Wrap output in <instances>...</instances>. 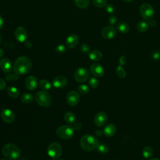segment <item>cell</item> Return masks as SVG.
<instances>
[{"mask_svg": "<svg viewBox=\"0 0 160 160\" xmlns=\"http://www.w3.org/2000/svg\"><path fill=\"white\" fill-rule=\"evenodd\" d=\"M13 71L18 74H25L32 68L31 61L26 56L18 58L13 64Z\"/></svg>", "mask_w": 160, "mask_h": 160, "instance_id": "1", "label": "cell"}, {"mask_svg": "<svg viewBox=\"0 0 160 160\" xmlns=\"http://www.w3.org/2000/svg\"><path fill=\"white\" fill-rule=\"evenodd\" d=\"M98 141L96 138L91 134L83 136L80 141L81 148L86 151H91L96 149L98 145Z\"/></svg>", "mask_w": 160, "mask_h": 160, "instance_id": "2", "label": "cell"}, {"mask_svg": "<svg viewBox=\"0 0 160 160\" xmlns=\"http://www.w3.org/2000/svg\"><path fill=\"white\" fill-rule=\"evenodd\" d=\"M2 153L7 159L15 160L19 157L21 151L16 144L8 143L2 147Z\"/></svg>", "mask_w": 160, "mask_h": 160, "instance_id": "3", "label": "cell"}, {"mask_svg": "<svg viewBox=\"0 0 160 160\" xmlns=\"http://www.w3.org/2000/svg\"><path fill=\"white\" fill-rule=\"evenodd\" d=\"M35 100L39 105L45 108L49 106L52 102L51 96L44 91L38 92L35 95Z\"/></svg>", "mask_w": 160, "mask_h": 160, "instance_id": "4", "label": "cell"}, {"mask_svg": "<svg viewBox=\"0 0 160 160\" xmlns=\"http://www.w3.org/2000/svg\"><path fill=\"white\" fill-rule=\"evenodd\" d=\"M74 128L70 125H63L56 129L57 136L63 139H69L74 135Z\"/></svg>", "mask_w": 160, "mask_h": 160, "instance_id": "5", "label": "cell"}, {"mask_svg": "<svg viewBox=\"0 0 160 160\" xmlns=\"http://www.w3.org/2000/svg\"><path fill=\"white\" fill-rule=\"evenodd\" d=\"M139 12L144 20L149 21L152 19L154 15V9L149 4L144 3L139 8Z\"/></svg>", "mask_w": 160, "mask_h": 160, "instance_id": "6", "label": "cell"}, {"mask_svg": "<svg viewBox=\"0 0 160 160\" xmlns=\"http://www.w3.org/2000/svg\"><path fill=\"white\" fill-rule=\"evenodd\" d=\"M47 152L48 155L52 159H58L61 156L62 148L58 142H53L49 145Z\"/></svg>", "mask_w": 160, "mask_h": 160, "instance_id": "7", "label": "cell"}, {"mask_svg": "<svg viewBox=\"0 0 160 160\" xmlns=\"http://www.w3.org/2000/svg\"><path fill=\"white\" fill-rule=\"evenodd\" d=\"M90 76L89 70L84 67H81L77 69L74 74V79L79 82H82L87 81Z\"/></svg>", "mask_w": 160, "mask_h": 160, "instance_id": "8", "label": "cell"}, {"mask_svg": "<svg viewBox=\"0 0 160 160\" xmlns=\"http://www.w3.org/2000/svg\"><path fill=\"white\" fill-rule=\"evenodd\" d=\"M14 36L18 41L23 42H25L28 38V32L24 28L19 26L15 29Z\"/></svg>", "mask_w": 160, "mask_h": 160, "instance_id": "9", "label": "cell"}, {"mask_svg": "<svg viewBox=\"0 0 160 160\" xmlns=\"http://www.w3.org/2000/svg\"><path fill=\"white\" fill-rule=\"evenodd\" d=\"M116 34V31L115 28L111 26H107L104 27L101 30L102 36L106 39H111L113 38Z\"/></svg>", "mask_w": 160, "mask_h": 160, "instance_id": "10", "label": "cell"}, {"mask_svg": "<svg viewBox=\"0 0 160 160\" xmlns=\"http://www.w3.org/2000/svg\"><path fill=\"white\" fill-rule=\"evenodd\" d=\"M108 121V116L104 112H98L94 118V122L98 127L104 126Z\"/></svg>", "mask_w": 160, "mask_h": 160, "instance_id": "11", "label": "cell"}, {"mask_svg": "<svg viewBox=\"0 0 160 160\" xmlns=\"http://www.w3.org/2000/svg\"><path fill=\"white\" fill-rule=\"evenodd\" d=\"M66 101L69 105L76 106L79 101V94L76 91H69L66 96Z\"/></svg>", "mask_w": 160, "mask_h": 160, "instance_id": "12", "label": "cell"}, {"mask_svg": "<svg viewBox=\"0 0 160 160\" xmlns=\"http://www.w3.org/2000/svg\"><path fill=\"white\" fill-rule=\"evenodd\" d=\"M2 119L7 123H12L15 119V115L13 112L9 109H4L1 113Z\"/></svg>", "mask_w": 160, "mask_h": 160, "instance_id": "13", "label": "cell"}, {"mask_svg": "<svg viewBox=\"0 0 160 160\" xmlns=\"http://www.w3.org/2000/svg\"><path fill=\"white\" fill-rule=\"evenodd\" d=\"M90 72L94 75L95 77H101L104 74V69L103 67L98 64V63H94L91 64L90 67Z\"/></svg>", "mask_w": 160, "mask_h": 160, "instance_id": "14", "label": "cell"}, {"mask_svg": "<svg viewBox=\"0 0 160 160\" xmlns=\"http://www.w3.org/2000/svg\"><path fill=\"white\" fill-rule=\"evenodd\" d=\"M38 84L37 78L34 76H28L25 81V86L29 90H34L36 89Z\"/></svg>", "mask_w": 160, "mask_h": 160, "instance_id": "15", "label": "cell"}, {"mask_svg": "<svg viewBox=\"0 0 160 160\" xmlns=\"http://www.w3.org/2000/svg\"><path fill=\"white\" fill-rule=\"evenodd\" d=\"M79 42V37L76 34H71L68 36L66 41V45L68 48H75Z\"/></svg>", "mask_w": 160, "mask_h": 160, "instance_id": "16", "label": "cell"}, {"mask_svg": "<svg viewBox=\"0 0 160 160\" xmlns=\"http://www.w3.org/2000/svg\"><path fill=\"white\" fill-rule=\"evenodd\" d=\"M68 82V80L66 77L63 76H59L56 78L52 81V85L56 88H64Z\"/></svg>", "mask_w": 160, "mask_h": 160, "instance_id": "17", "label": "cell"}, {"mask_svg": "<svg viewBox=\"0 0 160 160\" xmlns=\"http://www.w3.org/2000/svg\"><path fill=\"white\" fill-rule=\"evenodd\" d=\"M0 68L4 72L9 73L12 69L11 62L8 58H2L0 61Z\"/></svg>", "mask_w": 160, "mask_h": 160, "instance_id": "18", "label": "cell"}, {"mask_svg": "<svg viewBox=\"0 0 160 160\" xmlns=\"http://www.w3.org/2000/svg\"><path fill=\"white\" fill-rule=\"evenodd\" d=\"M103 134L106 137H112L114 136L116 132V128L112 124H109L103 129Z\"/></svg>", "mask_w": 160, "mask_h": 160, "instance_id": "19", "label": "cell"}, {"mask_svg": "<svg viewBox=\"0 0 160 160\" xmlns=\"http://www.w3.org/2000/svg\"><path fill=\"white\" fill-rule=\"evenodd\" d=\"M102 54L98 50H92L89 52V58L92 61H99L101 59Z\"/></svg>", "mask_w": 160, "mask_h": 160, "instance_id": "20", "label": "cell"}, {"mask_svg": "<svg viewBox=\"0 0 160 160\" xmlns=\"http://www.w3.org/2000/svg\"><path fill=\"white\" fill-rule=\"evenodd\" d=\"M64 119L66 122H67L69 124H74L76 121V116L75 114L72 112H67L65 113L64 116Z\"/></svg>", "mask_w": 160, "mask_h": 160, "instance_id": "21", "label": "cell"}, {"mask_svg": "<svg viewBox=\"0 0 160 160\" xmlns=\"http://www.w3.org/2000/svg\"><path fill=\"white\" fill-rule=\"evenodd\" d=\"M117 29L121 33H127L129 31V25L125 22H120L117 24Z\"/></svg>", "mask_w": 160, "mask_h": 160, "instance_id": "22", "label": "cell"}, {"mask_svg": "<svg viewBox=\"0 0 160 160\" xmlns=\"http://www.w3.org/2000/svg\"><path fill=\"white\" fill-rule=\"evenodd\" d=\"M7 92L12 98H16L19 96V90L14 86H9L7 88Z\"/></svg>", "mask_w": 160, "mask_h": 160, "instance_id": "23", "label": "cell"}, {"mask_svg": "<svg viewBox=\"0 0 160 160\" xmlns=\"http://www.w3.org/2000/svg\"><path fill=\"white\" fill-rule=\"evenodd\" d=\"M149 24L144 21H139L136 25V29L139 32H143L148 29Z\"/></svg>", "mask_w": 160, "mask_h": 160, "instance_id": "24", "label": "cell"}, {"mask_svg": "<svg viewBox=\"0 0 160 160\" xmlns=\"http://www.w3.org/2000/svg\"><path fill=\"white\" fill-rule=\"evenodd\" d=\"M32 100H33V96L32 94L29 92H24L21 96V101H22V102L25 104L30 103L32 101Z\"/></svg>", "mask_w": 160, "mask_h": 160, "instance_id": "25", "label": "cell"}, {"mask_svg": "<svg viewBox=\"0 0 160 160\" xmlns=\"http://www.w3.org/2000/svg\"><path fill=\"white\" fill-rule=\"evenodd\" d=\"M75 4L79 8H87L90 2V0H74Z\"/></svg>", "mask_w": 160, "mask_h": 160, "instance_id": "26", "label": "cell"}, {"mask_svg": "<svg viewBox=\"0 0 160 160\" xmlns=\"http://www.w3.org/2000/svg\"><path fill=\"white\" fill-rule=\"evenodd\" d=\"M153 154V149L150 146H146L142 149V156L145 158H149L152 156Z\"/></svg>", "mask_w": 160, "mask_h": 160, "instance_id": "27", "label": "cell"}, {"mask_svg": "<svg viewBox=\"0 0 160 160\" xmlns=\"http://www.w3.org/2000/svg\"><path fill=\"white\" fill-rule=\"evenodd\" d=\"M39 86L41 89L44 90H49L51 88V84L46 79L41 80L39 82Z\"/></svg>", "mask_w": 160, "mask_h": 160, "instance_id": "28", "label": "cell"}, {"mask_svg": "<svg viewBox=\"0 0 160 160\" xmlns=\"http://www.w3.org/2000/svg\"><path fill=\"white\" fill-rule=\"evenodd\" d=\"M96 148L98 151L101 154H106L109 151L108 146L105 144H98Z\"/></svg>", "mask_w": 160, "mask_h": 160, "instance_id": "29", "label": "cell"}, {"mask_svg": "<svg viewBox=\"0 0 160 160\" xmlns=\"http://www.w3.org/2000/svg\"><path fill=\"white\" fill-rule=\"evenodd\" d=\"M116 74L118 75V76L119 78H124L126 76V71H124V69L121 66V65H119V66L117 67V68L116 69Z\"/></svg>", "mask_w": 160, "mask_h": 160, "instance_id": "30", "label": "cell"}, {"mask_svg": "<svg viewBox=\"0 0 160 160\" xmlns=\"http://www.w3.org/2000/svg\"><path fill=\"white\" fill-rule=\"evenodd\" d=\"M78 91L82 94H86L89 92V89L86 84H81L78 87Z\"/></svg>", "mask_w": 160, "mask_h": 160, "instance_id": "31", "label": "cell"}, {"mask_svg": "<svg viewBox=\"0 0 160 160\" xmlns=\"http://www.w3.org/2000/svg\"><path fill=\"white\" fill-rule=\"evenodd\" d=\"M93 4L98 8L105 7L107 5V0H93Z\"/></svg>", "mask_w": 160, "mask_h": 160, "instance_id": "32", "label": "cell"}, {"mask_svg": "<svg viewBox=\"0 0 160 160\" xmlns=\"http://www.w3.org/2000/svg\"><path fill=\"white\" fill-rule=\"evenodd\" d=\"M89 85L92 88H96L99 85V81L95 77H92L89 81Z\"/></svg>", "mask_w": 160, "mask_h": 160, "instance_id": "33", "label": "cell"}, {"mask_svg": "<svg viewBox=\"0 0 160 160\" xmlns=\"http://www.w3.org/2000/svg\"><path fill=\"white\" fill-rule=\"evenodd\" d=\"M6 79L8 81H16L19 79V74H18L16 72L14 73H9L6 76Z\"/></svg>", "mask_w": 160, "mask_h": 160, "instance_id": "34", "label": "cell"}, {"mask_svg": "<svg viewBox=\"0 0 160 160\" xmlns=\"http://www.w3.org/2000/svg\"><path fill=\"white\" fill-rule=\"evenodd\" d=\"M66 51V46L64 44H60L56 47V52L58 54H62Z\"/></svg>", "mask_w": 160, "mask_h": 160, "instance_id": "35", "label": "cell"}, {"mask_svg": "<svg viewBox=\"0 0 160 160\" xmlns=\"http://www.w3.org/2000/svg\"><path fill=\"white\" fill-rule=\"evenodd\" d=\"M80 50L82 52L87 54L90 52V47L86 44H82L80 46Z\"/></svg>", "mask_w": 160, "mask_h": 160, "instance_id": "36", "label": "cell"}, {"mask_svg": "<svg viewBox=\"0 0 160 160\" xmlns=\"http://www.w3.org/2000/svg\"><path fill=\"white\" fill-rule=\"evenodd\" d=\"M117 17L115 16V15H111L109 17V19H108V22L109 23L110 25L112 26L114 24H115L117 22Z\"/></svg>", "mask_w": 160, "mask_h": 160, "instance_id": "37", "label": "cell"}, {"mask_svg": "<svg viewBox=\"0 0 160 160\" xmlns=\"http://www.w3.org/2000/svg\"><path fill=\"white\" fill-rule=\"evenodd\" d=\"M105 8H106V11L108 12V13H110V14H111V13H113L114 12V11H115V9H114V7L112 5V4H107L106 6H105Z\"/></svg>", "mask_w": 160, "mask_h": 160, "instance_id": "38", "label": "cell"}, {"mask_svg": "<svg viewBox=\"0 0 160 160\" xmlns=\"http://www.w3.org/2000/svg\"><path fill=\"white\" fill-rule=\"evenodd\" d=\"M151 57L154 60H156V61L159 60L160 59V52L159 51L153 52L151 55Z\"/></svg>", "mask_w": 160, "mask_h": 160, "instance_id": "39", "label": "cell"}, {"mask_svg": "<svg viewBox=\"0 0 160 160\" xmlns=\"http://www.w3.org/2000/svg\"><path fill=\"white\" fill-rule=\"evenodd\" d=\"M6 86V83L5 82V81L2 79V78H0V91L4 89Z\"/></svg>", "mask_w": 160, "mask_h": 160, "instance_id": "40", "label": "cell"}, {"mask_svg": "<svg viewBox=\"0 0 160 160\" xmlns=\"http://www.w3.org/2000/svg\"><path fill=\"white\" fill-rule=\"evenodd\" d=\"M82 124L80 122H77L74 123V129L76 130H79L82 128Z\"/></svg>", "mask_w": 160, "mask_h": 160, "instance_id": "41", "label": "cell"}, {"mask_svg": "<svg viewBox=\"0 0 160 160\" xmlns=\"http://www.w3.org/2000/svg\"><path fill=\"white\" fill-rule=\"evenodd\" d=\"M126 62V57L124 56H122L120 58H119V63L120 65H122L124 64H125Z\"/></svg>", "mask_w": 160, "mask_h": 160, "instance_id": "42", "label": "cell"}, {"mask_svg": "<svg viewBox=\"0 0 160 160\" xmlns=\"http://www.w3.org/2000/svg\"><path fill=\"white\" fill-rule=\"evenodd\" d=\"M148 24H149L150 26H151V27H154V26H156V21H155L154 20H153V19H151V20H149V23H148Z\"/></svg>", "mask_w": 160, "mask_h": 160, "instance_id": "43", "label": "cell"}, {"mask_svg": "<svg viewBox=\"0 0 160 160\" xmlns=\"http://www.w3.org/2000/svg\"><path fill=\"white\" fill-rule=\"evenodd\" d=\"M25 46L28 48H31L32 47V44H31V42L30 41H25Z\"/></svg>", "mask_w": 160, "mask_h": 160, "instance_id": "44", "label": "cell"}, {"mask_svg": "<svg viewBox=\"0 0 160 160\" xmlns=\"http://www.w3.org/2000/svg\"><path fill=\"white\" fill-rule=\"evenodd\" d=\"M3 24H4V21H3V19L1 17V16L0 15V30L2 28Z\"/></svg>", "mask_w": 160, "mask_h": 160, "instance_id": "45", "label": "cell"}, {"mask_svg": "<svg viewBox=\"0 0 160 160\" xmlns=\"http://www.w3.org/2000/svg\"><path fill=\"white\" fill-rule=\"evenodd\" d=\"M102 133H103V132H102V131H100V130H98V131H96V135H98V136H101Z\"/></svg>", "mask_w": 160, "mask_h": 160, "instance_id": "46", "label": "cell"}, {"mask_svg": "<svg viewBox=\"0 0 160 160\" xmlns=\"http://www.w3.org/2000/svg\"><path fill=\"white\" fill-rule=\"evenodd\" d=\"M4 55V51L0 48V58L2 57Z\"/></svg>", "mask_w": 160, "mask_h": 160, "instance_id": "47", "label": "cell"}, {"mask_svg": "<svg viewBox=\"0 0 160 160\" xmlns=\"http://www.w3.org/2000/svg\"><path fill=\"white\" fill-rule=\"evenodd\" d=\"M122 1L126 2H132L133 0H122Z\"/></svg>", "mask_w": 160, "mask_h": 160, "instance_id": "48", "label": "cell"}, {"mask_svg": "<svg viewBox=\"0 0 160 160\" xmlns=\"http://www.w3.org/2000/svg\"><path fill=\"white\" fill-rule=\"evenodd\" d=\"M150 160H160V159H159L158 158H153L150 159Z\"/></svg>", "mask_w": 160, "mask_h": 160, "instance_id": "49", "label": "cell"}, {"mask_svg": "<svg viewBox=\"0 0 160 160\" xmlns=\"http://www.w3.org/2000/svg\"><path fill=\"white\" fill-rule=\"evenodd\" d=\"M1 42H2V37H1V36L0 34V44H1Z\"/></svg>", "mask_w": 160, "mask_h": 160, "instance_id": "50", "label": "cell"}, {"mask_svg": "<svg viewBox=\"0 0 160 160\" xmlns=\"http://www.w3.org/2000/svg\"><path fill=\"white\" fill-rule=\"evenodd\" d=\"M1 160H9V159H7V158H6V159H1Z\"/></svg>", "mask_w": 160, "mask_h": 160, "instance_id": "51", "label": "cell"}, {"mask_svg": "<svg viewBox=\"0 0 160 160\" xmlns=\"http://www.w3.org/2000/svg\"><path fill=\"white\" fill-rule=\"evenodd\" d=\"M60 160H64V159H60Z\"/></svg>", "mask_w": 160, "mask_h": 160, "instance_id": "52", "label": "cell"}, {"mask_svg": "<svg viewBox=\"0 0 160 160\" xmlns=\"http://www.w3.org/2000/svg\"><path fill=\"white\" fill-rule=\"evenodd\" d=\"M118 160H120V159H118Z\"/></svg>", "mask_w": 160, "mask_h": 160, "instance_id": "53", "label": "cell"}]
</instances>
